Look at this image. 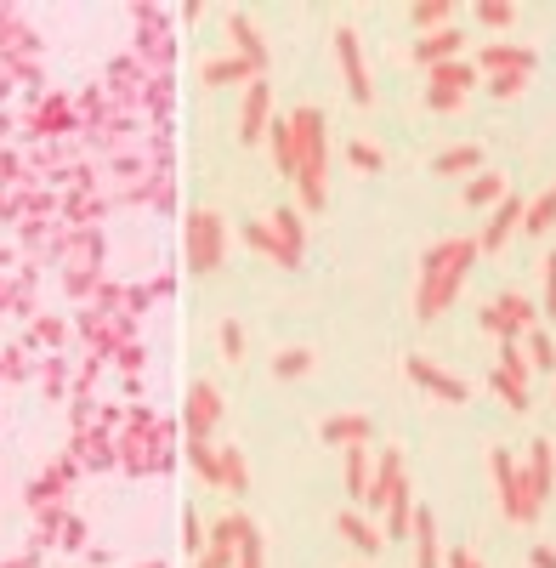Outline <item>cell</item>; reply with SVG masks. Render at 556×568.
<instances>
[{
    "instance_id": "f1b7e54d",
    "label": "cell",
    "mask_w": 556,
    "mask_h": 568,
    "mask_svg": "<svg viewBox=\"0 0 556 568\" xmlns=\"http://www.w3.org/2000/svg\"><path fill=\"white\" fill-rule=\"evenodd\" d=\"M500 199H511V188H505L500 171H477V177L466 182V205L471 211H488V205H500Z\"/></svg>"
},
{
    "instance_id": "603a6c76",
    "label": "cell",
    "mask_w": 556,
    "mask_h": 568,
    "mask_svg": "<svg viewBox=\"0 0 556 568\" xmlns=\"http://www.w3.org/2000/svg\"><path fill=\"white\" fill-rule=\"evenodd\" d=\"M267 148H273V171H284V177H296V171H301V154H296V131H290V114L267 125Z\"/></svg>"
},
{
    "instance_id": "8fae6325",
    "label": "cell",
    "mask_w": 556,
    "mask_h": 568,
    "mask_svg": "<svg viewBox=\"0 0 556 568\" xmlns=\"http://www.w3.org/2000/svg\"><path fill=\"white\" fill-rule=\"evenodd\" d=\"M267 125H273V80H250L239 108V142H267Z\"/></svg>"
},
{
    "instance_id": "f907efd6",
    "label": "cell",
    "mask_w": 556,
    "mask_h": 568,
    "mask_svg": "<svg viewBox=\"0 0 556 568\" xmlns=\"http://www.w3.org/2000/svg\"><path fill=\"white\" fill-rule=\"evenodd\" d=\"M0 375H6V381H23V375H29V364H23L18 347H6V353H0Z\"/></svg>"
},
{
    "instance_id": "f546056e",
    "label": "cell",
    "mask_w": 556,
    "mask_h": 568,
    "mask_svg": "<svg viewBox=\"0 0 556 568\" xmlns=\"http://www.w3.org/2000/svg\"><path fill=\"white\" fill-rule=\"evenodd\" d=\"M477 63H460V57H454V63H437V69H426V80H432L437 91H471L477 86Z\"/></svg>"
},
{
    "instance_id": "ab89813d",
    "label": "cell",
    "mask_w": 556,
    "mask_h": 568,
    "mask_svg": "<svg viewBox=\"0 0 556 568\" xmlns=\"http://www.w3.org/2000/svg\"><path fill=\"white\" fill-rule=\"evenodd\" d=\"M63 336H69V324H63V319H35L23 347H63Z\"/></svg>"
},
{
    "instance_id": "681fc988",
    "label": "cell",
    "mask_w": 556,
    "mask_h": 568,
    "mask_svg": "<svg viewBox=\"0 0 556 568\" xmlns=\"http://www.w3.org/2000/svg\"><path fill=\"white\" fill-rule=\"evenodd\" d=\"M199 568H239V551L233 546H210L205 557H199Z\"/></svg>"
},
{
    "instance_id": "cb8c5ba5",
    "label": "cell",
    "mask_w": 556,
    "mask_h": 568,
    "mask_svg": "<svg viewBox=\"0 0 556 568\" xmlns=\"http://www.w3.org/2000/svg\"><path fill=\"white\" fill-rule=\"evenodd\" d=\"M341 472H347V483H341V489H347V500H352V506H364V500H369V483H375V461H369V449L364 444L347 449V466H341Z\"/></svg>"
},
{
    "instance_id": "ba28073f",
    "label": "cell",
    "mask_w": 556,
    "mask_h": 568,
    "mask_svg": "<svg viewBox=\"0 0 556 568\" xmlns=\"http://www.w3.org/2000/svg\"><path fill=\"white\" fill-rule=\"evenodd\" d=\"M80 336H86L91 358H108V353H120V347L137 341V319H125V313H86Z\"/></svg>"
},
{
    "instance_id": "836d02e7",
    "label": "cell",
    "mask_w": 556,
    "mask_h": 568,
    "mask_svg": "<svg viewBox=\"0 0 556 568\" xmlns=\"http://www.w3.org/2000/svg\"><path fill=\"white\" fill-rule=\"evenodd\" d=\"M250 534H256V523H250V517H239V512H233V517H222V523L210 529V546H233V551H239L244 540H250Z\"/></svg>"
},
{
    "instance_id": "816d5d0a",
    "label": "cell",
    "mask_w": 556,
    "mask_h": 568,
    "mask_svg": "<svg viewBox=\"0 0 556 568\" xmlns=\"http://www.w3.org/2000/svg\"><path fill=\"white\" fill-rule=\"evenodd\" d=\"M545 319H556V250L545 256Z\"/></svg>"
},
{
    "instance_id": "7bdbcfd3",
    "label": "cell",
    "mask_w": 556,
    "mask_h": 568,
    "mask_svg": "<svg viewBox=\"0 0 556 568\" xmlns=\"http://www.w3.org/2000/svg\"><path fill=\"white\" fill-rule=\"evenodd\" d=\"M500 370L517 375V381H528V370H534V364H528V353H522L517 341H500Z\"/></svg>"
},
{
    "instance_id": "94428289",
    "label": "cell",
    "mask_w": 556,
    "mask_h": 568,
    "mask_svg": "<svg viewBox=\"0 0 556 568\" xmlns=\"http://www.w3.org/2000/svg\"><path fill=\"white\" fill-rule=\"evenodd\" d=\"M0 568H35V563H29V557H18V563H0Z\"/></svg>"
},
{
    "instance_id": "7a4b0ae2",
    "label": "cell",
    "mask_w": 556,
    "mask_h": 568,
    "mask_svg": "<svg viewBox=\"0 0 556 568\" xmlns=\"http://www.w3.org/2000/svg\"><path fill=\"white\" fill-rule=\"evenodd\" d=\"M290 131H296V188H301V211H324L330 205V137H324V114L318 108H296L290 114Z\"/></svg>"
},
{
    "instance_id": "d590c367",
    "label": "cell",
    "mask_w": 556,
    "mask_h": 568,
    "mask_svg": "<svg viewBox=\"0 0 556 568\" xmlns=\"http://www.w3.org/2000/svg\"><path fill=\"white\" fill-rule=\"evenodd\" d=\"M488 387H494V392L505 398V409H517V415L528 409V381H517V375H505L500 364H494V375H488Z\"/></svg>"
},
{
    "instance_id": "7dc6e473",
    "label": "cell",
    "mask_w": 556,
    "mask_h": 568,
    "mask_svg": "<svg viewBox=\"0 0 556 568\" xmlns=\"http://www.w3.org/2000/svg\"><path fill=\"white\" fill-rule=\"evenodd\" d=\"M148 307H154V284H131V290H125V319H137Z\"/></svg>"
},
{
    "instance_id": "74e56055",
    "label": "cell",
    "mask_w": 556,
    "mask_h": 568,
    "mask_svg": "<svg viewBox=\"0 0 556 568\" xmlns=\"http://www.w3.org/2000/svg\"><path fill=\"white\" fill-rule=\"evenodd\" d=\"M522 341H528V364L551 375V370H556V341H551V330H539V324H534Z\"/></svg>"
},
{
    "instance_id": "f5cc1de1",
    "label": "cell",
    "mask_w": 556,
    "mask_h": 568,
    "mask_svg": "<svg viewBox=\"0 0 556 568\" xmlns=\"http://www.w3.org/2000/svg\"><path fill=\"white\" fill-rule=\"evenodd\" d=\"M57 540H63L69 551H80L86 546V523H80V517H63V534H57Z\"/></svg>"
},
{
    "instance_id": "5bb4252c",
    "label": "cell",
    "mask_w": 556,
    "mask_h": 568,
    "mask_svg": "<svg viewBox=\"0 0 556 568\" xmlns=\"http://www.w3.org/2000/svg\"><path fill=\"white\" fill-rule=\"evenodd\" d=\"M369 432H375V421H369L364 409H341V415H330V421L318 426V444L358 449V444H369Z\"/></svg>"
},
{
    "instance_id": "e575fe53",
    "label": "cell",
    "mask_w": 556,
    "mask_h": 568,
    "mask_svg": "<svg viewBox=\"0 0 556 568\" xmlns=\"http://www.w3.org/2000/svg\"><path fill=\"white\" fill-rule=\"evenodd\" d=\"M307 370H313V347H284V353L273 358V375H278V381H301Z\"/></svg>"
},
{
    "instance_id": "9a60e30c",
    "label": "cell",
    "mask_w": 556,
    "mask_h": 568,
    "mask_svg": "<svg viewBox=\"0 0 556 568\" xmlns=\"http://www.w3.org/2000/svg\"><path fill=\"white\" fill-rule=\"evenodd\" d=\"M216 421H222V392L210 387V381H199L188 392V438H210Z\"/></svg>"
},
{
    "instance_id": "8992f818",
    "label": "cell",
    "mask_w": 556,
    "mask_h": 568,
    "mask_svg": "<svg viewBox=\"0 0 556 568\" xmlns=\"http://www.w3.org/2000/svg\"><path fill=\"white\" fill-rule=\"evenodd\" d=\"M335 57H341V74H347V97L358 108H369L375 103V80H369L364 46H358V29H352V23H335Z\"/></svg>"
},
{
    "instance_id": "9f6ffc18",
    "label": "cell",
    "mask_w": 556,
    "mask_h": 568,
    "mask_svg": "<svg viewBox=\"0 0 556 568\" xmlns=\"http://www.w3.org/2000/svg\"><path fill=\"white\" fill-rule=\"evenodd\" d=\"M182 540H188V551H199V540H205V529H199V517H182Z\"/></svg>"
},
{
    "instance_id": "83f0119b",
    "label": "cell",
    "mask_w": 556,
    "mask_h": 568,
    "mask_svg": "<svg viewBox=\"0 0 556 568\" xmlns=\"http://www.w3.org/2000/svg\"><path fill=\"white\" fill-rule=\"evenodd\" d=\"M477 165H483V148H477V142H454V148H443L432 160V171L437 177H471Z\"/></svg>"
},
{
    "instance_id": "484cf974",
    "label": "cell",
    "mask_w": 556,
    "mask_h": 568,
    "mask_svg": "<svg viewBox=\"0 0 556 568\" xmlns=\"http://www.w3.org/2000/svg\"><path fill=\"white\" fill-rule=\"evenodd\" d=\"M409 529H415V495H409V478H403L386 500V540H409Z\"/></svg>"
},
{
    "instance_id": "7402d4cb",
    "label": "cell",
    "mask_w": 556,
    "mask_h": 568,
    "mask_svg": "<svg viewBox=\"0 0 556 568\" xmlns=\"http://www.w3.org/2000/svg\"><path fill=\"white\" fill-rule=\"evenodd\" d=\"M199 80H205V86H250V80H267V74H256L239 52H233V57H210L205 69H199Z\"/></svg>"
},
{
    "instance_id": "d6a6232c",
    "label": "cell",
    "mask_w": 556,
    "mask_h": 568,
    "mask_svg": "<svg viewBox=\"0 0 556 568\" xmlns=\"http://www.w3.org/2000/svg\"><path fill=\"white\" fill-rule=\"evenodd\" d=\"M409 23L426 29V35H437L443 23H454V6H449V0H415V6H409Z\"/></svg>"
},
{
    "instance_id": "9c48e42d",
    "label": "cell",
    "mask_w": 556,
    "mask_h": 568,
    "mask_svg": "<svg viewBox=\"0 0 556 568\" xmlns=\"http://www.w3.org/2000/svg\"><path fill=\"white\" fill-rule=\"evenodd\" d=\"M403 375H409L415 387H426L432 398H443V404H466V398H471V381H460V375H449V370H437L432 358H420V353L403 358Z\"/></svg>"
},
{
    "instance_id": "60d3db41",
    "label": "cell",
    "mask_w": 556,
    "mask_h": 568,
    "mask_svg": "<svg viewBox=\"0 0 556 568\" xmlns=\"http://www.w3.org/2000/svg\"><path fill=\"white\" fill-rule=\"evenodd\" d=\"M188 461H193V472L216 489V449H210V438H188Z\"/></svg>"
},
{
    "instance_id": "ac0fdd59",
    "label": "cell",
    "mask_w": 556,
    "mask_h": 568,
    "mask_svg": "<svg viewBox=\"0 0 556 568\" xmlns=\"http://www.w3.org/2000/svg\"><path fill=\"white\" fill-rule=\"evenodd\" d=\"M227 40L239 46V57L250 63L256 74H267V46H261L256 23H250V12H227Z\"/></svg>"
},
{
    "instance_id": "ee69618b",
    "label": "cell",
    "mask_w": 556,
    "mask_h": 568,
    "mask_svg": "<svg viewBox=\"0 0 556 568\" xmlns=\"http://www.w3.org/2000/svg\"><path fill=\"white\" fill-rule=\"evenodd\" d=\"M40 387H46V398H63V387H69L63 358H46V364H40Z\"/></svg>"
},
{
    "instance_id": "2e32d148",
    "label": "cell",
    "mask_w": 556,
    "mask_h": 568,
    "mask_svg": "<svg viewBox=\"0 0 556 568\" xmlns=\"http://www.w3.org/2000/svg\"><path fill=\"white\" fill-rule=\"evenodd\" d=\"M522 216H528V205H522V199H500V205L488 211V228L477 233V245H483V250H500L505 239L522 228Z\"/></svg>"
},
{
    "instance_id": "c3c4849f",
    "label": "cell",
    "mask_w": 556,
    "mask_h": 568,
    "mask_svg": "<svg viewBox=\"0 0 556 568\" xmlns=\"http://www.w3.org/2000/svg\"><path fill=\"white\" fill-rule=\"evenodd\" d=\"M216 341H222V358H244V330L233 319H222V330H216Z\"/></svg>"
},
{
    "instance_id": "44dd1931",
    "label": "cell",
    "mask_w": 556,
    "mask_h": 568,
    "mask_svg": "<svg viewBox=\"0 0 556 568\" xmlns=\"http://www.w3.org/2000/svg\"><path fill=\"white\" fill-rule=\"evenodd\" d=\"M267 228H273V239L284 245V256H290V262H301V256H307V228H301L296 205H273V222H267Z\"/></svg>"
},
{
    "instance_id": "8d00e7d4",
    "label": "cell",
    "mask_w": 556,
    "mask_h": 568,
    "mask_svg": "<svg viewBox=\"0 0 556 568\" xmlns=\"http://www.w3.org/2000/svg\"><path fill=\"white\" fill-rule=\"evenodd\" d=\"M471 18L483 23V29H511V23H517V6H511V0H477Z\"/></svg>"
},
{
    "instance_id": "4fadbf2b",
    "label": "cell",
    "mask_w": 556,
    "mask_h": 568,
    "mask_svg": "<svg viewBox=\"0 0 556 568\" xmlns=\"http://www.w3.org/2000/svg\"><path fill=\"white\" fill-rule=\"evenodd\" d=\"M522 478H528L534 506L551 500V483H556V444L551 438H528V466H522Z\"/></svg>"
},
{
    "instance_id": "52a82bcc",
    "label": "cell",
    "mask_w": 556,
    "mask_h": 568,
    "mask_svg": "<svg viewBox=\"0 0 556 568\" xmlns=\"http://www.w3.org/2000/svg\"><path fill=\"white\" fill-rule=\"evenodd\" d=\"M534 302L528 296H517V290H505V296H494V302L483 307V330L488 336H500V341H517L534 330Z\"/></svg>"
},
{
    "instance_id": "e0dca14e",
    "label": "cell",
    "mask_w": 556,
    "mask_h": 568,
    "mask_svg": "<svg viewBox=\"0 0 556 568\" xmlns=\"http://www.w3.org/2000/svg\"><path fill=\"white\" fill-rule=\"evenodd\" d=\"M409 478L403 472V455L398 449H386L381 461H375V483H369V500H364V512H386V500H392V489Z\"/></svg>"
},
{
    "instance_id": "3957f363",
    "label": "cell",
    "mask_w": 556,
    "mask_h": 568,
    "mask_svg": "<svg viewBox=\"0 0 556 568\" xmlns=\"http://www.w3.org/2000/svg\"><path fill=\"white\" fill-rule=\"evenodd\" d=\"M182 250H188V267L193 273H216L227 256V222L216 211H188V228H182Z\"/></svg>"
},
{
    "instance_id": "91938a15",
    "label": "cell",
    "mask_w": 556,
    "mask_h": 568,
    "mask_svg": "<svg viewBox=\"0 0 556 568\" xmlns=\"http://www.w3.org/2000/svg\"><path fill=\"white\" fill-rule=\"evenodd\" d=\"M6 267H12V250H6V245H0V273H6Z\"/></svg>"
},
{
    "instance_id": "277c9868",
    "label": "cell",
    "mask_w": 556,
    "mask_h": 568,
    "mask_svg": "<svg viewBox=\"0 0 556 568\" xmlns=\"http://www.w3.org/2000/svg\"><path fill=\"white\" fill-rule=\"evenodd\" d=\"M488 472H494V495H500V512L511 517V523H534L545 506H534V495H528V478H522V466L505 455V449H494L488 455Z\"/></svg>"
},
{
    "instance_id": "4dcf8cb0",
    "label": "cell",
    "mask_w": 556,
    "mask_h": 568,
    "mask_svg": "<svg viewBox=\"0 0 556 568\" xmlns=\"http://www.w3.org/2000/svg\"><path fill=\"white\" fill-rule=\"evenodd\" d=\"M244 245H250V250H261L267 262L290 267V273H296V267H301V262H290V256H284V245H278V239H273V228H267V222H244Z\"/></svg>"
},
{
    "instance_id": "d6986e66",
    "label": "cell",
    "mask_w": 556,
    "mask_h": 568,
    "mask_svg": "<svg viewBox=\"0 0 556 568\" xmlns=\"http://www.w3.org/2000/svg\"><path fill=\"white\" fill-rule=\"evenodd\" d=\"M409 540H415V568H443V540H437V517L426 512V506H415V529H409Z\"/></svg>"
},
{
    "instance_id": "f35d334b",
    "label": "cell",
    "mask_w": 556,
    "mask_h": 568,
    "mask_svg": "<svg viewBox=\"0 0 556 568\" xmlns=\"http://www.w3.org/2000/svg\"><path fill=\"white\" fill-rule=\"evenodd\" d=\"M347 160H352V171H386L381 142H369V137H352L347 142Z\"/></svg>"
},
{
    "instance_id": "bcb514c9",
    "label": "cell",
    "mask_w": 556,
    "mask_h": 568,
    "mask_svg": "<svg viewBox=\"0 0 556 568\" xmlns=\"http://www.w3.org/2000/svg\"><path fill=\"white\" fill-rule=\"evenodd\" d=\"M460 103H466V91H437V86H426V108H432V114H460Z\"/></svg>"
},
{
    "instance_id": "5b68a950",
    "label": "cell",
    "mask_w": 556,
    "mask_h": 568,
    "mask_svg": "<svg viewBox=\"0 0 556 568\" xmlns=\"http://www.w3.org/2000/svg\"><path fill=\"white\" fill-rule=\"evenodd\" d=\"M131 18L142 23V29H137V46H131V52H137L154 74H171V57H176V29H171V18H165L159 6H131Z\"/></svg>"
},
{
    "instance_id": "d4e9b609",
    "label": "cell",
    "mask_w": 556,
    "mask_h": 568,
    "mask_svg": "<svg viewBox=\"0 0 556 568\" xmlns=\"http://www.w3.org/2000/svg\"><path fill=\"white\" fill-rule=\"evenodd\" d=\"M216 489H227V495H244V489H250V466H244V449H233V444L216 449Z\"/></svg>"
},
{
    "instance_id": "680465c9",
    "label": "cell",
    "mask_w": 556,
    "mask_h": 568,
    "mask_svg": "<svg viewBox=\"0 0 556 568\" xmlns=\"http://www.w3.org/2000/svg\"><path fill=\"white\" fill-rule=\"evenodd\" d=\"M6 91H12V74L0 69V103H6Z\"/></svg>"
},
{
    "instance_id": "b9f144b4",
    "label": "cell",
    "mask_w": 556,
    "mask_h": 568,
    "mask_svg": "<svg viewBox=\"0 0 556 568\" xmlns=\"http://www.w3.org/2000/svg\"><path fill=\"white\" fill-rule=\"evenodd\" d=\"M551 222H556V188H551L545 199H534V205H528V216H522V228H528V233H545Z\"/></svg>"
},
{
    "instance_id": "4316f807",
    "label": "cell",
    "mask_w": 556,
    "mask_h": 568,
    "mask_svg": "<svg viewBox=\"0 0 556 568\" xmlns=\"http://www.w3.org/2000/svg\"><path fill=\"white\" fill-rule=\"evenodd\" d=\"M335 529L347 534V546H358L369 557V551H381L386 546V529H375V523H369L364 512H358V506H352V512H341V523H335Z\"/></svg>"
},
{
    "instance_id": "6f0895ef",
    "label": "cell",
    "mask_w": 556,
    "mask_h": 568,
    "mask_svg": "<svg viewBox=\"0 0 556 568\" xmlns=\"http://www.w3.org/2000/svg\"><path fill=\"white\" fill-rule=\"evenodd\" d=\"M528 568H556V551L551 546H534V551H528Z\"/></svg>"
},
{
    "instance_id": "7c38bea8",
    "label": "cell",
    "mask_w": 556,
    "mask_h": 568,
    "mask_svg": "<svg viewBox=\"0 0 556 568\" xmlns=\"http://www.w3.org/2000/svg\"><path fill=\"white\" fill-rule=\"evenodd\" d=\"M477 69L494 80V74H534L539 69V52L534 46H511V40H488L477 52Z\"/></svg>"
},
{
    "instance_id": "11a10c76",
    "label": "cell",
    "mask_w": 556,
    "mask_h": 568,
    "mask_svg": "<svg viewBox=\"0 0 556 568\" xmlns=\"http://www.w3.org/2000/svg\"><path fill=\"white\" fill-rule=\"evenodd\" d=\"M443 568H483V563H477L466 546H454V551H443Z\"/></svg>"
},
{
    "instance_id": "6da1fadb",
    "label": "cell",
    "mask_w": 556,
    "mask_h": 568,
    "mask_svg": "<svg viewBox=\"0 0 556 568\" xmlns=\"http://www.w3.org/2000/svg\"><path fill=\"white\" fill-rule=\"evenodd\" d=\"M483 256V245L477 239H437L426 256H420V284H415V313L426 324L432 319H443L454 307V296H460V284H466V273H471V262Z\"/></svg>"
},
{
    "instance_id": "30bf717a",
    "label": "cell",
    "mask_w": 556,
    "mask_h": 568,
    "mask_svg": "<svg viewBox=\"0 0 556 568\" xmlns=\"http://www.w3.org/2000/svg\"><path fill=\"white\" fill-rule=\"evenodd\" d=\"M23 125H29L35 137H46V142L74 137V131H80V108H74V97H46L40 108H29V114H23Z\"/></svg>"
},
{
    "instance_id": "6125c7cd",
    "label": "cell",
    "mask_w": 556,
    "mask_h": 568,
    "mask_svg": "<svg viewBox=\"0 0 556 568\" xmlns=\"http://www.w3.org/2000/svg\"><path fill=\"white\" fill-rule=\"evenodd\" d=\"M142 568H165V563H142Z\"/></svg>"
},
{
    "instance_id": "f6af8a7d",
    "label": "cell",
    "mask_w": 556,
    "mask_h": 568,
    "mask_svg": "<svg viewBox=\"0 0 556 568\" xmlns=\"http://www.w3.org/2000/svg\"><path fill=\"white\" fill-rule=\"evenodd\" d=\"M488 91H494V103H511V97H522V91H528V74H494V80H488Z\"/></svg>"
},
{
    "instance_id": "db71d44e",
    "label": "cell",
    "mask_w": 556,
    "mask_h": 568,
    "mask_svg": "<svg viewBox=\"0 0 556 568\" xmlns=\"http://www.w3.org/2000/svg\"><path fill=\"white\" fill-rule=\"evenodd\" d=\"M114 358H120V370H125V375H137V370H142V358H148V353H142V341H131V347H120Z\"/></svg>"
},
{
    "instance_id": "ffe728a7",
    "label": "cell",
    "mask_w": 556,
    "mask_h": 568,
    "mask_svg": "<svg viewBox=\"0 0 556 568\" xmlns=\"http://www.w3.org/2000/svg\"><path fill=\"white\" fill-rule=\"evenodd\" d=\"M460 46H466V29H437V35H420L415 40V63H426V69L454 63V57H460Z\"/></svg>"
},
{
    "instance_id": "1f68e13d",
    "label": "cell",
    "mask_w": 556,
    "mask_h": 568,
    "mask_svg": "<svg viewBox=\"0 0 556 568\" xmlns=\"http://www.w3.org/2000/svg\"><path fill=\"white\" fill-rule=\"evenodd\" d=\"M63 216L74 228H97V216H108V199L103 194H69L63 199Z\"/></svg>"
}]
</instances>
